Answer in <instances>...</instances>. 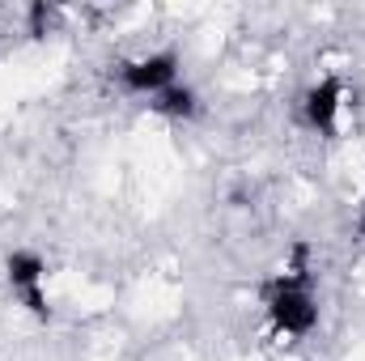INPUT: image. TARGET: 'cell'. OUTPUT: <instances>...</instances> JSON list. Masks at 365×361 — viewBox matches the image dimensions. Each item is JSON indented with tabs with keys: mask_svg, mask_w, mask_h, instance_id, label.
Instances as JSON below:
<instances>
[{
	"mask_svg": "<svg viewBox=\"0 0 365 361\" xmlns=\"http://www.w3.org/2000/svg\"><path fill=\"white\" fill-rule=\"evenodd\" d=\"M268 315H272L276 332L284 336H306L319 323V306H314L310 276H306V247L293 251V272H284L268 289Z\"/></svg>",
	"mask_w": 365,
	"mask_h": 361,
	"instance_id": "obj_1",
	"label": "cell"
},
{
	"mask_svg": "<svg viewBox=\"0 0 365 361\" xmlns=\"http://www.w3.org/2000/svg\"><path fill=\"white\" fill-rule=\"evenodd\" d=\"M153 111H162V115H175V119H187V115H195V93L175 81L170 90H162L158 98H153Z\"/></svg>",
	"mask_w": 365,
	"mask_h": 361,
	"instance_id": "obj_5",
	"label": "cell"
},
{
	"mask_svg": "<svg viewBox=\"0 0 365 361\" xmlns=\"http://www.w3.org/2000/svg\"><path fill=\"white\" fill-rule=\"evenodd\" d=\"M38 280H43V260H38L34 251H13V255H9V285H13V293H17L34 315H47V298H43Z\"/></svg>",
	"mask_w": 365,
	"mask_h": 361,
	"instance_id": "obj_3",
	"label": "cell"
},
{
	"mask_svg": "<svg viewBox=\"0 0 365 361\" xmlns=\"http://www.w3.org/2000/svg\"><path fill=\"white\" fill-rule=\"evenodd\" d=\"M336 115H340V81H319L306 93V123L314 132H336Z\"/></svg>",
	"mask_w": 365,
	"mask_h": 361,
	"instance_id": "obj_4",
	"label": "cell"
},
{
	"mask_svg": "<svg viewBox=\"0 0 365 361\" xmlns=\"http://www.w3.org/2000/svg\"><path fill=\"white\" fill-rule=\"evenodd\" d=\"M119 81H123V90L158 98L162 90H170L179 81V56L175 51H158V56L128 60V64H119Z\"/></svg>",
	"mask_w": 365,
	"mask_h": 361,
	"instance_id": "obj_2",
	"label": "cell"
},
{
	"mask_svg": "<svg viewBox=\"0 0 365 361\" xmlns=\"http://www.w3.org/2000/svg\"><path fill=\"white\" fill-rule=\"evenodd\" d=\"M30 26H34V34H43V26H51V9H30Z\"/></svg>",
	"mask_w": 365,
	"mask_h": 361,
	"instance_id": "obj_6",
	"label": "cell"
},
{
	"mask_svg": "<svg viewBox=\"0 0 365 361\" xmlns=\"http://www.w3.org/2000/svg\"><path fill=\"white\" fill-rule=\"evenodd\" d=\"M361 234H365V217H361Z\"/></svg>",
	"mask_w": 365,
	"mask_h": 361,
	"instance_id": "obj_7",
	"label": "cell"
}]
</instances>
